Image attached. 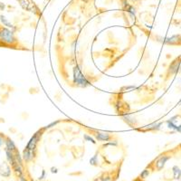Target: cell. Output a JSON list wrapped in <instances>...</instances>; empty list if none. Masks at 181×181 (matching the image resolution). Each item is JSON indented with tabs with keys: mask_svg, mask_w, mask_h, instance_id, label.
Here are the masks:
<instances>
[{
	"mask_svg": "<svg viewBox=\"0 0 181 181\" xmlns=\"http://www.w3.org/2000/svg\"><path fill=\"white\" fill-rule=\"evenodd\" d=\"M17 43L13 30L0 26V45H15Z\"/></svg>",
	"mask_w": 181,
	"mask_h": 181,
	"instance_id": "obj_1",
	"label": "cell"
},
{
	"mask_svg": "<svg viewBox=\"0 0 181 181\" xmlns=\"http://www.w3.org/2000/svg\"><path fill=\"white\" fill-rule=\"evenodd\" d=\"M74 82L80 87H86L91 84L90 82L86 79V77L82 74L81 67L79 65H76L74 68Z\"/></svg>",
	"mask_w": 181,
	"mask_h": 181,
	"instance_id": "obj_2",
	"label": "cell"
},
{
	"mask_svg": "<svg viewBox=\"0 0 181 181\" xmlns=\"http://www.w3.org/2000/svg\"><path fill=\"white\" fill-rule=\"evenodd\" d=\"M179 69H181V56L177 57L171 62L167 69V75L176 74L177 72H179Z\"/></svg>",
	"mask_w": 181,
	"mask_h": 181,
	"instance_id": "obj_3",
	"label": "cell"
},
{
	"mask_svg": "<svg viewBox=\"0 0 181 181\" xmlns=\"http://www.w3.org/2000/svg\"><path fill=\"white\" fill-rule=\"evenodd\" d=\"M44 130V129H42L41 130H38L37 132H35L34 135L30 139V140H29V142H28V144L26 145V148H27V149H29V150H31L35 151V150H36V145H37L38 140H40V138H41V136H42V134H43Z\"/></svg>",
	"mask_w": 181,
	"mask_h": 181,
	"instance_id": "obj_4",
	"label": "cell"
},
{
	"mask_svg": "<svg viewBox=\"0 0 181 181\" xmlns=\"http://www.w3.org/2000/svg\"><path fill=\"white\" fill-rule=\"evenodd\" d=\"M162 42L168 45H181V34H174L171 37H166Z\"/></svg>",
	"mask_w": 181,
	"mask_h": 181,
	"instance_id": "obj_5",
	"label": "cell"
},
{
	"mask_svg": "<svg viewBox=\"0 0 181 181\" xmlns=\"http://www.w3.org/2000/svg\"><path fill=\"white\" fill-rule=\"evenodd\" d=\"M19 4L22 6L23 9H25L29 12H34L37 11V7L31 1V0H19Z\"/></svg>",
	"mask_w": 181,
	"mask_h": 181,
	"instance_id": "obj_6",
	"label": "cell"
},
{
	"mask_svg": "<svg viewBox=\"0 0 181 181\" xmlns=\"http://www.w3.org/2000/svg\"><path fill=\"white\" fill-rule=\"evenodd\" d=\"M170 159V156H168V155H163L161 156L160 158L157 160L156 162V167H157V170H161L162 168L164 167L165 164L167 163V161Z\"/></svg>",
	"mask_w": 181,
	"mask_h": 181,
	"instance_id": "obj_7",
	"label": "cell"
},
{
	"mask_svg": "<svg viewBox=\"0 0 181 181\" xmlns=\"http://www.w3.org/2000/svg\"><path fill=\"white\" fill-rule=\"evenodd\" d=\"M0 175L4 177H8L11 175L10 167L7 165L6 162H3L1 165H0Z\"/></svg>",
	"mask_w": 181,
	"mask_h": 181,
	"instance_id": "obj_8",
	"label": "cell"
},
{
	"mask_svg": "<svg viewBox=\"0 0 181 181\" xmlns=\"http://www.w3.org/2000/svg\"><path fill=\"white\" fill-rule=\"evenodd\" d=\"M34 154H35V151L26 148L23 151V159L25 160L26 161H30V160H33V158L34 157Z\"/></svg>",
	"mask_w": 181,
	"mask_h": 181,
	"instance_id": "obj_9",
	"label": "cell"
},
{
	"mask_svg": "<svg viewBox=\"0 0 181 181\" xmlns=\"http://www.w3.org/2000/svg\"><path fill=\"white\" fill-rule=\"evenodd\" d=\"M95 138L99 141H109L112 139V136L109 133H105V132H97L95 134Z\"/></svg>",
	"mask_w": 181,
	"mask_h": 181,
	"instance_id": "obj_10",
	"label": "cell"
},
{
	"mask_svg": "<svg viewBox=\"0 0 181 181\" xmlns=\"http://www.w3.org/2000/svg\"><path fill=\"white\" fill-rule=\"evenodd\" d=\"M5 144H6V150H9L13 151V152H15V151L17 150H16V145H15V143H14V141L12 140L10 138L6 137V139H5Z\"/></svg>",
	"mask_w": 181,
	"mask_h": 181,
	"instance_id": "obj_11",
	"label": "cell"
},
{
	"mask_svg": "<svg viewBox=\"0 0 181 181\" xmlns=\"http://www.w3.org/2000/svg\"><path fill=\"white\" fill-rule=\"evenodd\" d=\"M162 125V122H153L150 125L145 126V128L143 129H140V130H143V131H147V130H158L160 129Z\"/></svg>",
	"mask_w": 181,
	"mask_h": 181,
	"instance_id": "obj_12",
	"label": "cell"
},
{
	"mask_svg": "<svg viewBox=\"0 0 181 181\" xmlns=\"http://www.w3.org/2000/svg\"><path fill=\"white\" fill-rule=\"evenodd\" d=\"M0 21L2 22V24H3L4 26H6L8 27V28H11V30H13L14 32L16 30V27H15L13 25H12V24L6 19V17L5 16H3V15L0 16Z\"/></svg>",
	"mask_w": 181,
	"mask_h": 181,
	"instance_id": "obj_13",
	"label": "cell"
},
{
	"mask_svg": "<svg viewBox=\"0 0 181 181\" xmlns=\"http://www.w3.org/2000/svg\"><path fill=\"white\" fill-rule=\"evenodd\" d=\"M172 172H173V176L175 179H179L181 177V170L179 168V167L174 166L172 167Z\"/></svg>",
	"mask_w": 181,
	"mask_h": 181,
	"instance_id": "obj_14",
	"label": "cell"
},
{
	"mask_svg": "<svg viewBox=\"0 0 181 181\" xmlns=\"http://www.w3.org/2000/svg\"><path fill=\"white\" fill-rule=\"evenodd\" d=\"M123 119L125 120V122L130 125V126H133L134 124H136V120L133 117H131L130 115H124L123 116Z\"/></svg>",
	"mask_w": 181,
	"mask_h": 181,
	"instance_id": "obj_15",
	"label": "cell"
},
{
	"mask_svg": "<svg viewBox=\"0 0 181 181\" xmlns=\"http://www.w3.org/2000/svg\"><path fill=\"white\" fill-rule=\"evenodd\" d=\"M126 11H127V13L132 17V18H135V15H136V10H135V8L132 6H129L126 9H125Z\"/></svg>",
	"mask_w": 181,
	"mask_h": 181,
	"instance_id": "obj_16",
	"label": "cell"
},
{
	"mask_svg": "<svg viewBox=\"0 0 181 181\" xmlns=\"http://www.w3.org/2000/svg\"><path fill=\"white\" fill-rule=\"evenodd\" d=\"M97 157H98V155L97 154H95L92 158L90 160V163H91V165H93V166H96L97 165Z\"/></svg>",
	"mask_w": 181,
	"mask_h": 181,
	"instance_id": "obj_17",
	"label": "cell"
},
{
	"mask_svg": "<svg viewBox=\"0 0 181 181\" xmlns=\"http://www.w3.org/2000/svg\"><path fill=\"white\" fill-rule=\"evenodd\" d=\"M149 175H150V172H149L148 170H144L140 173V177H141L142 178H146L147 177H149Z\"/></svg>",
	"mask_w": 181,
	"mask_h": 181,
	"instance_id": "obj_18",
	"label": "cell"
},
{
	"mask_svg": "<svg viewBox=\"0 0 181 181\" xmlns=\"http://www.w3.org/2000/svg\"><path fill=\"white\" fill-rule=\"evenodd\" d=\"M83 138H84V140H87V141H91L92 143H93V144H95L96 143V141L92 138V137H90V136H88L87 134H85V135H84L83 136Z\"/></svg>",
	"mask_w": 181,
	"mask_h": 181,
	"instance_id": "obj_19",
	"label": "cell"
},
{
	"mask_svg": "<svg viewBox=\"0 0 181 181\" xmlns=\"http://www.w3.org/2000/svg\"><path fill=\"white\" fill-rule=\"evenodd\" d=\"M5 139H6V137H5L4 135H2L1 133H0V147H1L2 145L4 144V142H5Z\"/></svg>",
	"mask_w": 181,
	"mask_h": 181,
	"instance_id": "obj_20",
	"label": "cell"
},
{
	"mask_svg": "<svg viewBox=\"0 0 181 181\" xmlns=\"http://www.w3.org/2000/svg\"><path fill=\"white\" fill-rule=\"evenodd\" d=\"M129 6V2L127 1V0H122V7H123V9H126Z\"/></svg>",
	"mask_w": 181,
	"mask_h": 181,
	"instance_id": "obj_21",
	"label": "cell"
},
{
	"mask_svg": "<svg viewBox=\"0 0 181 181\" xmlns=\"http://www.w3.org/2000/svg\"><path fill=\"white\" fill-rule=\"evenodd\" d=\"M59 122V120H57V122H52L51 124H49L48 126H46L45 128H44V129H49V128H52V126H55L57 123Z\"/></svg>",
	"mask_w": 181,
	"mask_h": 181,
	"instance_id": "obj_22",
	"label": "cell"
},
{
	"mask_svg": "<svg viewBox=\"0 0 181 181\" xmlns=\"http://www.w3.org/2000/svg\"><path fill=\"white\" fill-rule=\"evenodd\" d=\"M117 146L118 145V143H117V141H114V142H109V143H107V144H105L104 145V147H107V146Z\"/></svg>",
	"mask_w": 181,
	"mask_h": 181,
	"instance_id": "obj_23",
	"label": "cell"
},
{
	"mask_svg": "<svg viewBox=\"0 0 181 181\" xmlns=\"http://www.w3.org/2000/svg\"><path fill=\"white\" fill-rule=\"evenodd\" d=\"M178 118V116L177 115H176V116H173V117H171L170 119H168V120H170V122H175V120H176V119H177Z\"/></svg>",
	"mask_w": 181,
	"mask_h": 181,
	"instance_id": "obj_24",
	"label": "cell"
},
{
	"mask_svg": "<svg viewBox=\"0 0 181 181\" xmlns=\"http://www.w3.org/2000/svg\"><path fill=\"white\" fill-rule=\"evenodd\" d=\"M5 8H6L5 4H4V3H2V2H0V11H3Z\"/></svg>",
	"mask_w": 181,
	"mask_h": 181,
	"instance_id": "obj_25",
	"label": "cell"
},
{
	"mask_svg": "<svg viewBox=\"0 0 181 181\" xmlns=\"http://www.w3.org/2000/svg\"><path fill=\"white\" fill-rule=\"evenodd\" d=\"M101 181H112V179H111L110 177H103V178H102Z\"/></svg>",
	"mask_w": 181,
	"mask_h": 181,
	"instance_id": "obj_26",
	"label": "cell"
},
{
	"mask_svg": "<svg viewBox=\"0 0 181 181\" xmlns=\"http://www.w3.org/2000/svg\"><path fill=\"white\" fill-rule=\"evenodd\" d=\"M176 131H177V132H179V133H181V124L178 125V126H177V128H176Z\"/></svg>",
	"mask_w": 181,
	"mask_h": 181,
	"instance_id": "obj_27",
	"label": "cell"
},
{
	"mask_svg": "<svg viewBox=\"0 0 181 181\" xmlns=\"http://www.w3.org/2000/svg\"><path fill=\"white\" fill-rule=\"evenodd\" d=\"M51 171H52V173H57V168L56 167H52Z\"/></svg>",
	"mask_w": 181,
	"mask_h": 181,
	"instance_id": "obj_28",
	"label": "cell"
},
{
	"mask_svg": "<svg viewBox=\"0 0 181 181\" xmlns=\"http://www.w3.org/2000/svg\"><path fill=\"white\" fill-rule=\"evenodd\" d=\"M44 175H45V171L43 170V172H42V176L39 177V179H43V178H44Z\"/></svg>",
	"mask_w": 181,
	"mask_h": 181,
	"instance_id": "obj_29",
	"label": "cell"
},
{
	"mask_svg": "<svg viewBox=\"0 0 181 181\" xmlns=\"http://www.w3.org/2000/svg\"><path fill=\"white\" fill-rule=\"evenodd\" d=\"M177 104H178V105H181V100H180V101L178 102V103H177Z\"/></svg>",
	"mask_w": 181,
	"mask_h": 181,
	"instance_id": "obj_30",
	"label": "cell"
},
{
	"mask_svg": "<svg viewBox=\"0 0 181 181\" xmlns=\"http://www.w3.org/2000/svg\"><path fill=\"white\" fill-rule=\"evenodd\" d=\"M0 153H1V150H0Z\"/></svg>",
	"mask_w": 181,
	"mask_h": 181,
	"instance_id": "obj_31",
	"label": "cell"
},
{
	"mask_svg": "<svg viewBox=\"0 0 181 181\" xmlns=\"http://www.w3.org/2000/svg\"><path fill=\"white\" fill-rule=\"evenodd\" d=\"M17 1H19V0H17Z\"/></svg>",
	"mask_w": 181,
	"mask_h": 181,
	"instance_id": "obj_32",
	"label": "cell"
}]
</instances>
